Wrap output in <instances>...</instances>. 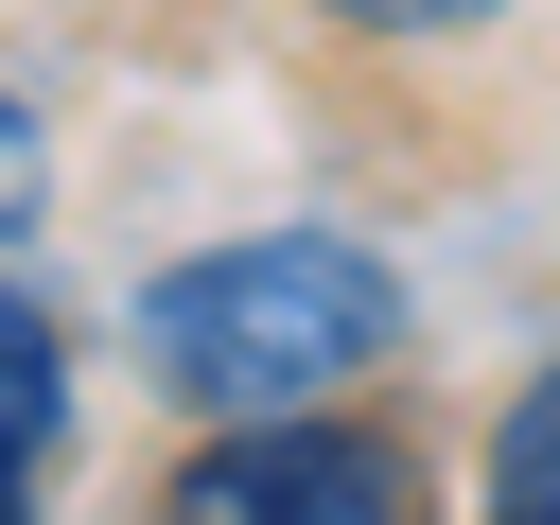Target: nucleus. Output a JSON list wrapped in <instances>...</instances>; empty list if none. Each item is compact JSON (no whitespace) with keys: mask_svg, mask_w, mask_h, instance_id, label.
I'll return each instance as SVG.
<instances>
[{"mask_svg":"<svg viewBox=\"0 0 560 525\" xmlns=\"http://www.w3.org/2000/svg\"><path fill=\"white\" fill-rule=\"evenodd\" d=\"M332 52H490V35H525V18H560V0H298Z\"/></svg>","mask_w":560,"mask_h":525,"instance_id":"obj_5","label":"nucleus"},{"mask_svg":"<svg viewBox=\"0 0 560 525\" xmlns=\"http://www.w3.org/2000/svg\"><path fill=\"white\" fill-rule=\"evenodd\" d=\"M70 490V332L35 280H0V525H52Z\"/></svg>","mask_w":560,"mask_h":525,"instance_id":"obj_3","label":"nucleus"},{"mask_svg":"<svg viewBox=\"0 0 560 525\" xmlns=\"http://www.w3.org/2000/svg\"><path fill=\"white\" fill-rule=\"evenodd\" d=\"M52 245V122H35V88H0V280Z\"/></svg>","mask_w":560,"mask_h":525,"instance_id":"obj_6","label":"nucleus"},{"mask_svg":"<svg viewBox=\"0 0 560 525\" xmlns=\"http://www.w3.org/2000/svg\"><path fill=\"white\" fill-rule=\"evenodd\" d=\"M158 525H420V455L350 402L315 420H210L158 472Z\"/></svg>","mask_w":560,"mask_h":525,"instance_id":"obj_2","label":"nucleus"},{"mask_svg":"<svg viewBox=\"0 0 560 525\" xmlns=\"http://www.w3.org/2000/svg\"><path fill=\"white\" fill-rule=\"evenodd\" d=\"M472 525H560V332H542V368L490 402V490H472Z\"/></svg>","mask_w":560,"mask_h":525,"instance_id":"obj_4","label":"nucleus"},{"mask_svg":"<svg viewBox=\"0 0 560 525\" xmlns=\"http://www.w3.org/2000/svg\"><path fill=\"white\" fill-rule=\"evenodd\" d=\"M122 350L192 420H315V402H350V385H385L420 350V298H402V262L368 228L298 210V228H210V245L140 262Z\"/></svg>","mask_w":560,"mask_h":525,"instance_id":"obj_1","label":"nucleus"}]
</instances>
